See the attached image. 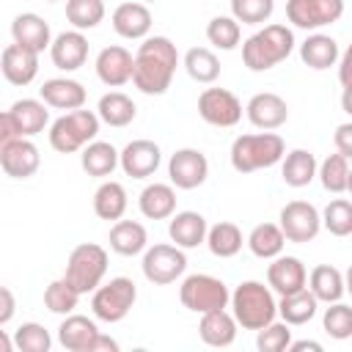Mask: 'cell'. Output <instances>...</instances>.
<instances>
[{
	"label": "cell",
	"mask_w": 352,
	"mask_h": 352,
	"mask_svg": "<svg viewBox=\"0 0 352 352\" xmlns=\"http://www.w3.org/2000/svg\"><path fill=\"white\" fill-rule=\"evenodd\" d=\"M179 50L168 36H148L138 44L132 85L146 96H162L176 74Z\"/></svg>",
	"instance_id": "6da1fadb"
},
{
	"label": "cell",
	"mask_w": 352,
	"mask_h": 352,
	"mask_svg": "<svg viewBox=\"0 0 352 352\" xmlns=\"http://www.w3.org/2000/svg\"><path fill=\"white\" fill-rule=\"evenodd\" d=\"M294 33L286 25H264L261 30H256L253 36H248L242 41V63L250 72H267L275 69L278 63H283L292 50H294Z\"/></svg>",
	"instance_id": "7a4b0ae2"
},
{
	"label": "cell",
	"mask_w": 352,
	"mask_h": 352,
	"mask_svg": "<svg viewBox=\"0 0 352 352\" xmlns=\"http://www.w3.org/2000/svg\"><path fill=\"white\" fill-rule=\"evenodd\" d=\"M231 314L242 330H264L278 316L275 292L261 280H242L231 292Z\"/></svg>",
	"instance_id": "3957f363"
},
{
	"label": "cell",
	"mask_w": 352,
	"mask_h": 352,
	"mask_svg": "<svg viewBox=\"0 0 352 352\" xmlns=\"http://www.w3.org/2000/svg\"><path fill=\"white\" fill-rule=\"evenodd\" d=\"M283 157H286V143L278 132L239 135V138H234L231 151H228L231 168L236 173H253V170L272 168V165L283 162Z\"/></svg>",
	"instance_id": "277c9868"
},
{
	"label": "cell",
	"mask_w": 352,
	"mask_h": 352,
	"mask_svg": "<svg viewBox=\"0 0 352 352\" xmlns=\"http://www.w3.org/2000/svg\"><path fill=\"white\" fill-rule=\"evenodd\" d=\"M99 116L96 110H74V113H63L50 124V146L58 154H74L82 151L85 146H91L99 135Z\"/></svg>",
	"instance_id": "5b68a950"
},
{
	"label": "cell",
	"mask_w": 352,
	"mask_h": 352,
	"mask_svg": "<svg viewBox=\"0 0 352 352\" xmlns=\"http://www.w3.org/2000/svg\"><path fill=\"white\" fill-rule=\"evenodd\" d=\"M107 275V250L96 242H80L77 248H72L69 258H66V272L63 278L80 292V294H94Z\"/></svg>",
	"instance_id": "8992f818"
},
{
	"label": "cell",
	"mask_w": 352,
	"mask_h": 352,
	"mask_svg": "<svg viewBox=\"0 0 352 352\" xmlns=\"http://www.w3.org/2000/svg\"><path fill=\"white\" fill-rule=\"evenodd\" d=\"M50 126V110L41 99H16L0 113V146L11 140H30Z\"/></svg>",
	"instance_id": "52a82bcc"
},
{
	"label": "cell",
	"mask_w": 352,
	"mask_h": 352,
	"mask_svg": "<svg viewBox=\"0 0 352 352\" xmlns=\"http://www.w3.org/2000/svg\"><path fill=\"white\" fill-rule=\"evenodd\" d=\"M179 300L187 311L204 316V314H212V311H226L231 305V289L209 272H192L182 280Z\"/></svg>",
	"instance_id": "ba28073f"
},
{
	"label": "cell",
	"mask_w": 352,
	"mask_h": 352,
	"mask_svg": "<svg viewBox=\"0 0 352 352\" xmlns=\"http://www.w3.org/2000/svg\"><path fill=\"white\" fill-rule=\"evenodd\" d=\"M135 300H138V286L132 278L126 275H118V278H110L104 280L94 294H91V311L99 322H107V324H116L121 319H126V314L135 308Z\"/></svg>",
	"instance_id": "9c48e42d"
},
{
	"label": "cell",
	"mask_w": 352,
	"mask_h": 352,
	"mask_svg": "<svg viewBox=\"0 0 352 352\" xmlns=\"http://www.w3.org/2000/svg\"><path fill=\"white\" fill-rule=\"evenodd\" d=\"M140 270H143V278L154 286L176 283L187 270V253L168 242L148 245V250L140 258Z\"/></svg>",
	"instance_id": "30bf717a"
},
{
	"label": "cell",
	"mask_w": 352,
	"mask_h": 352,
	"mask_svg": "<svg viewBox=\"0 0 352 352\" xmlns=\"http://www.w3.org/2000/svg\"><path fill=\"white\" fill-rule=\"evenodd\" d=\"M278 226L286 242L305 245V242H314L316 234L322 231V212L308 201H289L278 214Z\"/></svg>",
	"instance_id": "8fae6325"
},
{
	"label": "cell",
	"mask_w": 352,
	"mask_h": 352,
	"mask_svg": "<svg viewBox=\"0 0 352 352\" xmlns=\"http://www.w3.org/2000/svg\"><path fill=\"white\" fill-rule=\"evenodd\" d=\"M198 116L209 126H236L242 121V102L228 88H204L198 96Z\"/></svg>",
	"instance_id": "7c38bea8"
},
{
	"label": "cell",
	"mask_w": 352,
	"mask_h": 352,
	"mask_svg": "<svg viewBox=\"0 0 352 352\" xmlns=\"http://www.w3.org/2000/svg\"><path fill=\"white\" fill-rule=\"evenodd\" d=\"M344 14L341 0H289L286 3V19L300 30H319L324 25L338 22Z\"/></svg>",
	"instance_id": "4fadbf2b"
},
{
	"label": "cell",
	"mask_w": 352,
	"mask_h": 352,
	"mask_svg": "<svg viewBox=\"0 0 352 352\" xmlns=\"http://www.w3.org/2000/svg\"><path fill=\"white\" fill-rule=\"evenodd\" d=\"M168 179L176 190H195L209 179V160L201 148H176L168 160Z\"/></svg>",
	"instance_id": "5bb4252c"
},
{
	"label": "cell",
	"mask_w": 352,
	"mask_h": 352,
	"mask_svg": "<svg viewBox=\"0 0 352 352\" xmlns=\"http://www.w3.org/2000/svg\"><path fill=\"white\" fill-rule=\"evenodd\" d=\"M245 116L248 121L261 129V132H275L280 129L286 121H289V104L283 96L272 94V91H261V94H253L245 104Z\"/></svg>",
	"instance_id": "9a60e30c"
},
{
	"label": "cell",
	"mask_w": 352,
	"mask_h": 352,
	"mask_svg": "<svg viewBox=\"0 0 352 352\" xmlns=\"http://www.w3.org/2000/svg\"><path fill=\"white\" fill-rule=\"evenodd\" d=\"M267 286L278 297H289V294H297V292L308 289V270H305L302 258H297V256L272 258L267 264Z\"/></svg>",
	"instance_id": "2e32d148"
},
{
	"label": "cell",
	"mask_w": 352,
	"mask_h": 352,
	"mask_svg": "<svg viewBox=\"0 0 352 352\" xmlns=\"http://www.w3.org/2000/svg\"><path fill=\"white\" fill-rule=\"evenodd\" d=\"M94 69H96V77L107 88H121L135 74V55L121 44H110V47L99 50V55L94 60Z\"/></svg>",
	"instance_id": "e0dca14e"
},
{
	"label": "cell",
	"mask_w": 352,
	"mask_h": 352,
	"mask_svg": "<svg viewBox=\"0 0 352 352\" xmlns=\"http://www.w3.org/2000/svg\"><path fill=\"white\" fill-rule=\"evenodd\" d=\"M38 99H41L47 107L74 113V110H82V107H85L88 91H85V85H82L80 80H72V77H50V80L41 82Z\"/></svg>",
	"instance_id": "ac0fdd59"
},
{
	"label": "cell",
	"mask_w": 352,
	"mask_h": 352,
	"mask_svg": "<svg viewBox=\"0 0 352 352\" xmlns=\"http://www.w3.org/2000/svg\"><path fill=\"white\" fill-rule=\"evenodd\" d=\"M162 162V148L148 140V138H138V140H129L124 148H121V170L132 179H148L157 173Z\"/></svg>",
	"instance_id": "d6986e66"
},
{
	"label": "cell",
	"mask_w": 352,
	"mask_h": 352,
	"mask_svg": "<svg viewBox=\"0 0 352 352\" xmlns=\"http://www.w3.org/2000/svg\"><path fill=\"white\" fill-rule=\"evenodd\" d=\"M11 38L14 44L41 55L44 50L52 47V30H50V22L33 11H25V14H16L14 22H11Z\"/></svg>",
	"instance_id": "ffe728a7"
},
{
	"label": "cell",
	"mask_w": 352,
	"mask_h": 352,
	"mask_svg": "<svg viewBox=\"0 0 352 352\" xmlns=\"http://www.w3.org/2000/svg\"><path fill=\"white\" fill-rule=\"evenodd\" d=\"M41 165L38 146L33 140H11L0 146V168L11 179H30Z\"/></svg>",
	"instance_id": "44dd1931"
},
{
	"label": "cell",
	"mask_w": 352,
	"mask_h": 352,
	"mask_svg": "<svg viewBox=\"0 0 352 352\" xmlns=\"http://www.w3.org/2000/svg\"><path fill=\"white\" fill-rule=\"evenodd\" d=\"M110 22H113V30L121 38L146 41L154 19H151L148 6H143V3H118L113 8V14H110Z\"/></svg>",
	"instance_id": "7402d4cb"
},
{
	"label": "cell",
	"mask_w": 352,
	"mask_h": 352,
	"mask_svg": "<svg viewBox=\"0 0 352 352\" xmlns=\"http://www.w3.org/2000/svg\"><path fill=\"white\" fill-rule=\"evenodd\" d=\"M206 234H209V223H206V217L201 212L184 209V212H176L168 220L170 245L182 248V250H192L198 245H206Z\"/></svg>",
	"instance_id": "603a6c76"
},
{
	"label": "cell",
	"mask_w": 352,
	"mask_h": 352,
	"mask_svg": "<svg viewBox=\"0 0 352 352\" xmlns=\"http://www.w3.org/2000/svg\"><path fill=\"white\" fill-rule=\"evenodd\" d=\"M50 58L60 72H77L88 60V38L80 30H63L50 47Z\"/></svg>",
	"instance_id": "cb8c5ba5"
},
{
	"label": "cell",
	"mask_w": 352,
	"mask_h": 352,
	"mask_svg": "<svg viewBox=\"0 0 352 352\" xmlns=\"http://www.w3.org/2000/svg\"><path fill=\"white\" fill-rule=\"evenodd\" d=\"M138 209L146 220H170L176 214V187L165 182H151L138 195Z\"/></svg>",
	"instance_id": "d4e9b609"
},
{
	"label": "cell",
	"mask_w": 352,
	"mask_h": 352,
	"mask_svg": "<svg viewBox=\"0 0 352 352\" xmlns=\"http://www.w3.org/2000/svg\"><path fill=\"white\" fill-rule=\"evenodd\" d=\"M0 69L11 85H30L38 74V55L19 44H8L0 55Z\"/></svg>",
	"instance_id": "484cf974"
},
{
	"label": "cell",
	"mask_w": 352,
	"mask_h": 352,
	"mask_svg": "<svg viewBox=\"0 0 352 352\" xmlns=\"http://www.w3.org/2000/svg\"><path fill=\"white\" fill-rule=\"evenodd\" d=\"M99 327L94 319L82 316V314H72L63 316V322L58 324V344L69 352H88V346L99 338Z\"/></svg>",
	"instance_id": "4316f807"
},
{
	"label": "cell",
	"mask_w": 352,
	"mask_h": 352,
	"mask_svg": "<svg viewBox=\"0 0 352 352\" xmlns=\"http://www.w3.org/2000/svg\"><path fill=\"white\" fill-rule=\"evenodd\" d=\"M107 242L110 250L118 256H140L148 250V231L138 220H118L110 226Z\"/></svg>",
	"instance_id": "83f0119b"
},
{
	"label": "cell",
	"mask_w": 352,
	"mask_h": 352,
	"mask_svg": "<svg viewBox=\"0 0 352 352\" xmlns=\"http://www.w3.org/2000/svg\"><path fill=\"white\" fill-rule=\"evenodd\" d=\"M236 319L231 311H212V314H204L201 322H198V336L206 346H214V349H226L236 341Z\"/></svg>",
	"instance_id": "f1b7e54d"
},
{
	"label": "cell",
	"mask_w": 352,
	"mask_h": 352,
	"mask_svg": "<svg viewBox=\"0 0 352 352\" xmlns=\"http://www.w3.org/2000/svg\"><path fill=\"white\" fill-rule=\"evenodd\" d=\"M80 165L88 176L107 182V176H113V170L121 168V151L107 140H94L80 151Z\"/></svg>",
	"instance_id": "f546056e"
},
{
	"label": "cell",
	"mask_w": 352,
	"mask_h": 352,
	"mask_svg": "<svg viewBox=\"0 0 352 352\" xmlns=\"http://www.w3.org/2000/svg\"><path fill=\"white\" fill-rule=\"evenodd\" d=\"M300 58L308 69L314 72H324L330 66H338V58H341V50H338V41L327 33H311L302 44H300Z\"/></svg>",
	"instance_id": "4dcf8cb0"
},
{
	"label": "cell",
	"mask_w": 352,
	"mask_h": 352,
	"mask_svg": "<svg viewBox=\"0 0 352 352\" xmlns=\"http://www.w3.org/2000/svg\"><path fill=\"white\" fill-rule=\"evenodd\" d=\"M308 292L319 300V302H341V297L346 294V286H344V272L333 264H316L311 272H308Z\"/></svg>",
	"instance_id": "1f68e13d"
},
{
	"label": "cell",
	"mask_w": 352,
	"mask_h": 352,
	"mask_svg": "<svg viewBox=\"0 0 352 352\" xmlns=\"http://www.w3.org/2000/svg\"><path fill=\"white\" fill-rule=\"evenodd\" d=\"M316 173H319V162L308 148H292L280 162V179L294 190L308 187L316 179Z\"/></svg>",
	"instance_id": "d6a6232c"
},
{
	"label": "cell",
	"mask_w": 352,
	"mask_h": 352,
	"mask_svg": "<svg viewBox=\"0 0 352 352\" xmlns=\"http://www.w3.org/2000/svg\"><path fill=\"white\" fill-rule=\"evenodd\" d=\"M126 206H129V198H126V190H124L121 182L107 179V182H102L96 187V192H94V214L99 220L118 223V220H124Z\"/></svg>",
	"instance_id": "836d02e7"
},
{
	"label": "cell",
	"mask_w": 352,
	"mask_h": 352,
	"mask_svg": "<svg viewBox=\"0 0 352 352\" xmlns=\"http://www.w3.org/2000/svg\"><path fill=\"white\" fill-rule=\"evenodd\" d=\"M248 250L256 256V258H264V261H272L278 256H283V248H286V236L280 231L278 223H258L253 226V231L248 234Z\"/></svg>",
	"instance_id": "e575fe53"
},
{
	"label": "cell",
	"mask_w": 352,
	"mask_h": 352,
	"mask_svg": "<svg viewBox=\"0 0 352 352\" xmlns=\"http://www.w3.org/2000/svg\"><path fill=\"white\" fill-rule=\"evenodd\" d=\"M96 116H99V121L102 124H107V126H129L132 121H135V116H138V104L132 102V96H126L124 91H110V94H104L102 99H99V104H96Z\"/></svg>",
	"instance_id": "d590c367"
},
{
	"label": "cell",
	"mask_w": 352,
	"mask_h": 352,
	"mask_svg": "<svg viewBox=\"0 0 352 352\" xmlns=\"http://www.w3.org/2000/svg\"><path fill=\"white\" fill-rule=\"evenodd\" d=\"M245 242H248V239L242 236L239 226L231 223V220H220V223L209 226L206 248H209V253L217 256V258H234V256L242 250Z\"/></svg>",
	"instance_id": "8d00e7d4"
},
{
	"label": "cell",
	"mask_w": 352,
	"mask_h": 352,
	"mask_svg": "<svg viewBox=\"0 0 352 352\" xmlns=\"http://www.w3.org/2000/svg\"><path fill=\"white\" fill-rule=\"evenodd\" d=\"M182 63H184V72L201 85H212L220 77V58L209 47H190Z\"/></svg>",
	"instance_id": "74e56055"
},
{
	"label": "cell",
	"mask_w": 352,
	"mask_h": 352,
	"mask_svg": "<svg viewBox=\"0 0 352 352\" xmlns=\"http://www.w3.org/2000/svg\"><path fill=\"white\" fill-rule=\"evenodd\" d=\"M316 308H319V300H316L308 289H302V292H297V294H289V297H280V300H278V316H280L289 327L311 322V319L316 316Z\"/></svg>",
	"instance_id": "f35d334b"
},
{
	"label": "cell",
	"mask_w": 352,
	"mask_h": 352,
	"mask_svg": "<svg viewBox=\"0 0 352 352\" xmlns=\"http://www.w3.org/2000/svg\"><path fill=\"white\" fill-rule=\"evenodd\" d=\"M80 297L82 294L66 278H55L44 289V308L52 311V314H58V316H72L74 308H77V302H80Z\"/></svg>",
	"instance_id": "ab89813d"
},
{
	"label": "cell",
	"mask_w": 352,
	"mask_h": 352,
	"mask_svg": "<svg viewBox=\"0 0 352 352\" xmlns=\"http://www.w3.org/2000/svg\"><path fill=\"white\" fill-rule=\"evenodd\" d=\"M239 38H242V28L239 22L231 16V14H217L209 19L206 25V41L223 52H231L239 47Z\"/></svg>",
	"instance_id": "60d3db41"
},
{
	"label": "cell",
	"mask_w": 352,
	"mask_h": 352,
	"mask_svg": "<svg viewBox=\"0 0 352 352\" xmlns=\"http://www.w3.org/2000/svg\"><path fill=\"white\" fill-rule=\"evenodd\" d=\"M349 170H352V165H349V160L346 157H341V154H327L322 162H319V182H322V187L327 190V192H333V195H341V192H346V187H349Z\"/></svg>",
	"instance_id": "b9f144b4"
},
{
	"label": "cell",
	"mask_w": 352,
	"mask_h": 352,
	"mask_svg": "<svg viewBox=\"0 0 352 352\" xmlns=\"http://www.w3.org/2000/svg\"><path fill=\"white\" fill-rule=\"evenodd\" d=\"M66 19L72 22V30H94L104 19V3L102 0H66Z\"/></svg>",
	"instance_id": "7bdbcfd3"
},
{
	"label": "cell",
	"mask_w": 352,
	"mask_h": 352,
	"mask_svg": "<svg viewBox=\"0 0 352 352\" xmlns=\"http://www.w3.org/2000/svg\"><path fill=\"white\" fill-rule=\"evenodd\" d=\"M322 228L333 236H349L352 234V201L333 198L322 209Z\"/></svg>",
	"instance_id": "ee69618b"
},
{
	"label": "cell",
	"mask_w": 352,
	"mask_h": 352,
	"mask_svg": "<svg viewBox=\"0 0 352 352\" xmlns=\"http://www.w3.org/2000/svg\"><path fill=\"white\" fill-rule=\"evenodd\" d=\"M14 333V344L16 352H50L52 349V336L44 324L38 322H22Z\"/></svg>",
	"instance_id": "f6af8a7d"
},
{
	"label": "cell",
	"mask_w": 352,
	"mask_h": 352,
	"mask_svg": "<svg viewBox=\"0 0 352 352\" xmlns=\"http://www.w3.org/2000/svg\"><path fill=\"white\" fill-rule=\"evenodd\" d=\"M322 327L330 338L336 341H346L352 338V305L346 302H333L324 308L322 314Z\"/></svg>",
	"instance_id": "bcb514c9"
},
{
	"label": "cell",
	"mask_w": 352,
	"mask_h": 352,
	"mask_svg": "<svg viewBox=\"0 0 352 352\" xmlns=\"http://www.w3.org/2000/svg\"><path fill=\"white\" fill-rule=\"evenodd\" d=\"M272 0H231V16L242 25H261L272 16Z\"/></svg>",
	"instance_id": "7dc6e473"
},
{
	"label": "cell",
	"mask_w": 352,
	"mask_h": 352,
	"mask_svg": "<svg viewBox=\"0 0 352 352\" xmlns=\"http://www.w3.org/2000/svg\"><path fill=\"white\" fill-rule=\"evenodd\" d=\"M289 346H292V330L286 322H272L256 333V349L258 352H286Z\"/></svg>",
	"instance_id": "c3c4849f"
},
{
	"label": "cell",
	"mask_w": 352,
	"mask_h": 352,
	"mask_svg": "<svg viewBox=\"0 0 352 352\" xmlns=\"http://www.w3.org/2000/svg\"><path fill=\"white\" fill-rule=\"evenodd\" d=\"M333 146H336V154L352 160V121H344L336 126L333 132Z\"/></svg>",
	"instance_id": "681fc988"
},
{
	"label": "cell",
	"mask_w": 352,
	"mask_h": 352,
	"mask_svg": "<svg viewBox=\"0 0 352 352\" xmlns=\"http://www.w3.org/2000/svg\"><path fill=\"white\" fill-rule=\"evenodd\" d=\"M338 82L341 88H352V44L338 58Z\"/></svg>",
	"instance_id": "f907efd6"
},
{
	"label": "cell",
	"mask_w": 352,
	"mask_h": 352,
	"mask_svg": "<svg viewBox=\"0 0 352 352\" xmlns=\"http://www.w3.org/2000/svg\"><path fill=\"white\" fill-rule=\"evenodd\" d=\"M0 300H3V308H0V327H6V324L11 322V316H14V308H16L14 292H11L8 286H3V289H0Z\"/></svg>",
	"instance_id": "816d5d0a"
},
{
	"label": "cell",
	"mask_w": 352,
	"mask_h": 352,
	"mask_svg": "<svg viewBox=\"0 0 352 352\" xmlns=\"http://www.w3.org/2000/svg\"><path fill=\"white\" fill-rule=\"evenodd\" d=\"M88 352H121V346H118V341L113 338V336H99L91 346H88Z\"/></svg>",
	"instance_id": "f5cc1de1"
},
{
	"label": "cell",
	"mask_w": 352,
	"mask_h": 352,
	"mask_svg": "<svg viewBox=\"0 0 352 352\" xmlns=\"http://www.w3.org/2000/svg\"><path fill=\"white\" fill-rule=\"evenodd\" d=\"M286 352H324V346L314 338H300V341H292V346Z\"/></svg>",
	"instance_id": "db71d44e"
},
{
	"label": "cell",
	"mask_w": 352,
	"mask_h": 352,
	"mask_svg": "<svg viewBox=\"0 0 352 352\" xmlns=\"http://www.w3.org/2000/svg\"><path fill=\"white\" fill-rule=\"evenodd\" d=\"M0 352H16V344H14V333L11 330H0Z\"/></svg>",
	"instance_id": "11a10c76"
},
{
	"label": "cell",
	"mask_w": 352,
	"mask_h": 352,
	"mask_svg": "<svg viewBox=\"0 0 352 352\" xmlns=\"http://www.w3.org/2000/svg\"><path fill=\"white\" fill-rule=\"evenodd\" d=\"M341 110L352 118V88H344L341 91Z\"/></svg>",
	"instance_id": "9f6ffc18"
},
{
	"label": "cell",
	"mask_w": 352,
	"mask_h": 352,
	"mask_svg": "<svg viewBox=\"0 0 352 352\" xmlns=\"http://www.w3.org/2000/svg\"><path fill=\"white\" fill-rule=\"evenodd\" d=\"M344 286H346V294H352V264H349L346 272H344Z\"/></svg>",
	"instance_id": "6f0895ef"
},
{
	"label": "cell",
	"mask_w": 352,
	"mask_h": 352,
	"mask_svg": "<svg viewBox=\"0 0 352 352\" xmlns=\"http://www.w3.org/2000/svg\"><path fill=\"white\" fill-rule=\"evenodd\" d=\"M129 352H148V349H146V346H132Z\"/></svg>",
	"instance_id": "680465c9"
},
{
	"label": "cell",
	"mask_w": 352,
	"mask_h": 352,
	"mask_svg": "<svg viewBox=\"0 0 352 352\" xmlns=\"http://www.w3.org/2000/svg\"><path fill=\"white\" fill-rule=\"evenodd\" d=\"M346 192L352 195V170H349V187H346Z\"/></svg>",
	"instance_id": "91938a15"
}]
</instances>
